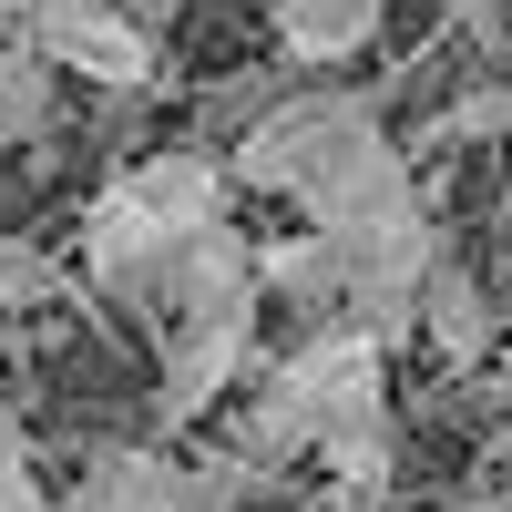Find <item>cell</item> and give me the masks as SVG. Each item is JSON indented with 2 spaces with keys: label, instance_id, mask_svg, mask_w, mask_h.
I'll return each instance as SVG.
<instances>
[{
  "label": "cell",
  "instance_id": "cell-12",
  "mask_svg": "<svg viewBox=\"0 0 512 512\" xmlns=\"http://www.w3.org/2000/svg\"><path fill=\"white\" fill-rule=\"evenodd\" d=\"M0 82H11V93H0V113H11V134L31 144V134H41V103H52V52L21 31V52H11V72H0Z\"/></svg>",
  "mask_w": 512,
  "mask_h": 512
},
{
  "label": "cell",
  "instance_id": "cell-16",
  "mask_svg": "<svg viewBox=\"0 0 512 512\" xmlns=\"http://www.w3.org/2000/svg\"><path fill=\"white\" fill-rule=\"evenodd\" d=\"M52 11H113V0H41V21H52Z\"/></svg>",
  "mask_w": 512,
  "mask_h": 512
},
{
  "label": "cell",
  "instance_id": "cell-14",
  "mask_svg": "<svg viewBox=\"0 0 512 512\" xmlns=\"http://www.w3.org/2000/svg\"><path fill=\"white\" fill-rule=\"evenodd\" d=\"M0 512H72V502H52V492L31 482V441L0 451Z\"/></svg>",
  "mask_w": 512,
  "mask_h": 512
},
{
  "label": "cell",
  "instance_id": "cell-4",
  "mask_svg": "<svg viewBox=\"0 0 512 512\" xmlns=\"http://www.w3.org/2000/svg\"><path fill=\"white\" fill-rule=\"evenodd\" d=\"M246 349H256V308H205L185 318L175 338H164V379H154V420L164 431H185V420H205L236 379H246Z\"/></svg>",
  "mask_w": 512,
  "mask_h": 512
},
{
  "label": "cell",
  "instance_id": "cell-2",
  "mask_svg": "<svg viewBox=\"0 0 512 512\" xmlns=\"http://www.w3.org/2000/svg\"><path fill=\"white\" fill-rule=\"evenodd\" d=\"M379 144V93H359V82H318V93H287L246 123V144H236V185L256 195H308L318 175H338L349 154Z\"/></svg>",
  "mask_w": 512,
  "mask_h": 512
},
{
  "label": "cell",
  "instance_id": "cell-13",
  "mask_svg": "<svg viewBox=\"0 0 512 512\" xmlns=\"http://www.w3.org/2000/svg\"><path fill=\"white\" fill-rule=\"evenodd\" d=\"M256 482H267V472H256L246 451L195 461V472H185V512H246V502H256Z\"/></svg>",
  "mask_w": 512,
  "mask_h": 512
},
{
  "label": "cell",
  "instance_id": "cell-6",
  "mask_svg": "<svg viewBox=\"0 0 512 512\" xmlns=\"http://www.w3.org/2000/svg\"><path fill=\"white\" fill-rule=\"evenodd\" d=\"M62 502L72 512H185V461H164L154 441H103Z\"/></svg>",
  "mask_w": 512,
  "mask_h": 512
},
{
  "label": "cell",
  "instance_id": "cell-10",
  "mask_svg": "<svg viewBox=\"0 0 512 512\" xmlns=\"http://www.w3.org/2000/svg\"><path fill=\"white\" fill-rule=\"evenodd\" d=\"M420 328H431L441 359H482V349H492V297L461 277V267H441V277H431V308H420Z\"/></svg>",
  "mask_w": 512,
  "mask_h": 512
},
{
  "label": "cell",
  "instance_id": "cell-3",
  "mask_svg": "<svg viewBox=\"0 0 512 512\" xmlns=\"http://www.w3.org/2000/svg\"><path fill=\"white\" fill-rule=\"evenodd\" d=\"M297 205H308V226H318L338 256H359V246H390V236H410V226H431V216H420V175H410V154H400L390 134H379L369 154H349L338 175H318Z\"/></svg>",
  "mask_w": 512,
  "mask_h": 512
},
{
  "label": "cell",
  "instance_id": "cell-15",
  "mask_svg": "<svg viewBox=\"0 0 512 512\" xmlns=\"http://www.w3.org/2000/svg\"><path fill=\"white\" fill-rule=\"evenodd\" d=\"M451 31H472V41H502V0H441Z\"/></svg>",
  "mask_w": 512,
  "mask_h": 512
},
{
  "label": "cell",
  "instance_id": "cell-11",
  "mask_svg": "<svg viewBox=\"0 0 512 512\" xmlns=\"http://www.w3.org/2000/svg\"><path fill=\"white\" fill-rule=\"evenodd\" d=\"M318 461H328V482H349V492H390V461H400V420L379 410V420H359V431H338Z\"/></svg>",
  "mask_w": 512,
  "mask_h": 512
},
{
  "label": "cell",
  "instance_id": "cell-17",
  "mask_svg": "<svg viewBox=\"0 0 512 512\" xmlns=\"http://www.w3.org/2000/svg\"><path fill=\"white\" fill-rule=\"evenodd\" d=\"M11 21H21V31H31V21H41V0H11Z\"/></svg>",
  "mask_w": 512,
  "mask_h": 512
},
{
  "label": "cell",
  "instance_id": "cell-1",
  "mask_svg": "<svg viewBox=\"0 0 512 512\" xmlns=\"http://www.w3.org/2000/svg\"><path fill=\"white\" fill-rule=\"evenodd\" d=\"M390 410V338H369V328H318V338H297V349L256 379V400L236 410V451L256 461V472H277V461L297 451H328L338 431H359V420Z\"/></svg>",
  "mask_w": 512,
  "mask_h": 512
},
{
  "label": "cell",
  "instance_id": "cell-9",
  "mask_svg": "<svg viewBox=\"0 0 512 512\" xmlns=\"http://www.w3.org/2000/svg\"><path fill=\"white\" fill-rule=\"evenodd\" d=\"M267 297H287L297 318L338 328V318H349V256H338L318 226H308V236H277V246H267Z\"/></svg>",
  "mask_w": 512,
  "mask_h": 512
},
{
  "label": "cell",
  "instance_id": "cell-5",
  "mask_svg": "<svg viewBox=\"0 0 512 512\" xmlns=\"http://www.w3.org/2000/svg\"><path fill=\"white\" fill-rule=\"evenodd\" d=\"M31 41L52 52V72H82V82H103V93H134V82L154 72V31L123 11H52V21H31Z\"/></svg>",
  "mask_w": 512,
  "mask_h": 512
},
{
  "label": "cell",
  "instance_id": "cell-8",
  "mask_svg": "<svg viewBox=\"0 0 512 512\" xmlns=\"http://www.w3.org/2000/svg\"><path fill=\"white\" fill-rule=\"evenodd\" d=\"M379 21H390V0H277V52L308 62V72H328V62L369 52Z\"/></svg>",
  "mask_w": 512,
  "mask_h": 512
},
{
  "label": "cell",
  "instance_id": "cell-7",
  "mask_svg": "<svg viewBox=\"0 0 512 512\" xmlns=\"http://www.w3.org/2000/svg\"><path fill=\"white\" fill-rule=\"evenodd\" d=\"M134 185H144V205L175 236H205V226H226V185H236V154H205V144H175V154H154V164H134Z\"/></svg>",
  "mask_w": 512,
  "mask_h": 512
}]
</instances>
